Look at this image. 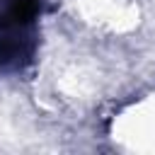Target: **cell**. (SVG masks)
Wrapping results in <instances>:
<instances>
[{"mask_svg":"<svg viewBox=\"0 0 155 155\" xmlns=\"http://www.w3.org/2000/svg\"><path fill=\"white\" fill-rule=\"evenodd\" d=\"M44 0H0V73L22 75L39 51Z\"/></svg>","mask_w":155,"mask_h":155,"instance_id":"obj_1","label":"cell"}]
</instances>
